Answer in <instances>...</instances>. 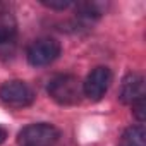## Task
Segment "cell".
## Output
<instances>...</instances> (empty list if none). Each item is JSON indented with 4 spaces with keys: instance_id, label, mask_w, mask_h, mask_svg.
I'll return each mask as SVG.
<instances>
[{
    "instance_id": "5",
    "label": "cell",
    "mask_w": 146,
    "mask_h": 146,
    "mask_svg": "<svg viewBox=\"0 0 146 146\" xmlns=\"http://www.w3.org/2000/svg\"><path fill=\"white\" fill-rule=\"evenodd\" d=\"M110 79H112V74H110L108 67H96L88 74V78L83 84V93L90 100L98 102L107 93V90L110 86Z\"/></svg>"
},
{
    "instance_id": "2",
    "label": "cell",
    "mask_w": 146,
    "mask_h": 146,
    "mask_svg": "<svg viewBox=\"0 0 146 146\" xmlns=\"http://www.w3.org/2000/svg\"><path fill=\"white\" fill-rule=\"evenodd\" d=\"M60 137V132L55 125L52 124H31L26 125L19 136L17 141L21 146H53Z\"/></svg>"
},
{
    "instance_id": "3",
    "label": "cell",
    "mask_w": 146,
    "mask_h": 146,
    "mask_svg": "<svg viewBox=\"0 0 146 146\" xmlns=\"http://www.w3.org/2000/svg\"><path fill=\"white\" fill-rule=\"evenodd\" d=\"M0 100L7 107L24 108L35 102V91L24 81H9L0 88Z\"/></svg>"
},
{
    "instance_id": "10",
    "label": "cell",
    "mask_w": 146,
    "mask_h": 146,
    "mask_svg": "<svg viewBox=\"0 0 146 146\" xmlns=\"http://www.w3.org/2000/svg\"><path fill=\"white\" fill-rule=\"evenodd\" d=\"M43 5H46V7H50V9H57V11H64V9H67V7H70V2H64V0H60V2H45L43 0Z\"/></svg>"
},
{
    "instance_id": "1",
    "label": "cell",
    "mask_w": 146,
    "mask_h": 146,
    "mask_svg": "<svg viewBox=\"0 0 146 146\" xmlns=\"http://www.w3.org/2000/svg\"><path fill=\"white\" fill-rule=\"evenodd\" d=\"M48 95L58 105H76L83 96V84L72 74H58L48 83Z\"/></svg>"
},
{
    "instance_id": "9",
    "label": "cell",
    "mask_w": 146,
    "mask_h": 146,
    "mask_svg": "<svg viewBox=\"0 0 146 146\" xmlns=\"http://www.w3.org/2000/svg\"><path fill=\"white\" fill-rule=\"evenodd\" d=\"M144 98H141V100H137V102H134L132 103V112H134V115H136V119L139 120V122H143L144 120Z\"/></svg>"
},
{
    "instance_id": "11",
    "label": "cell",
    "mask_w": 146,
    "mask_h": 146,
    "mask_svg": "<svg viewBox=\"0 0 146 146\" xmlns=\"http://www.w3.org/2000/svg\"><path fill=\"white\" fill-rule=\"evenodd\" d=\"M5 137H7V131H5L4 127H0V144L5 141Z\"/></svg>"
},
{
    "instance_id": "7",
    "label": "cell",
    "mask_w": 146,
    "mask_h": 146,
    "mask_svg": "<svg viewBox=\"0 0 146 146\" xmlns=\"http://www.w3.org/2000/svg\"><path fill=\"white\" fill-rule=\"evenodd\" d=\"M16 31H17L16 19L7 12H0V45L14 43Z\"/></svg>"
},
{
    "instance_id": "6",
    "label": "cell",
    "mask_w": 146,
    "mask_h": 146,
    "mask_svg": "<svg viewBox=\"0 0 146 146\" xmlns=\"http://www.w3.org/2000/svg\"><path fill=\"white\" fill-rule=\"evenodd\" d=\"M119 98L124 103H134L141 98H144V79L139 74H127L120 86Z\"/></svg>"
},
{
    "instance_id": "8",
    "label": "cell",
    "mask_w": 146,
    "mask_h": 146,
    "mask_svg": "<svg viewBox=\"0 0 146 146\" xmlns=\"http://www.w3.org/2000/svg\"><path fill=\"white\" fill-rule=\"evenodd\" d=\"M119 146H146V132L143 125L127 127L119 139Z\"/></svg>"
},
{
    "instance_id": "4",
    "label": "cell",
    "mask_w": 146,
    "mask_h": 146,
    "mask_svg": "<svg viewBox=\"0 0 146 146\" xmlns=\"http://www.w3.org/2000/svg\"><path fill=\"white\" fill-rule=\"evenodd\" d=\"M60 55V43L53 38H41L28 48V62L33 67H43Z\"/></svg>"
}]
</instances>
